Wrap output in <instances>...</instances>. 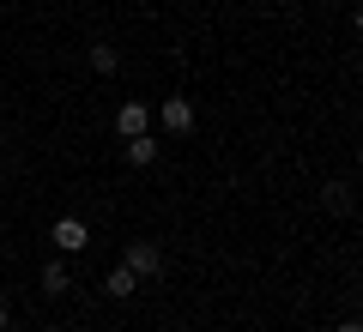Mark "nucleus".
Instances as JSON below:
<instances>
[{
  "label": "nucleus",
  "instance_id": "f257e3e1",
  "mask_svg": "<svg viewBox=\"0 0 363 332\" xmlns=\"http://www.w3.org/2000/svg\"><path fill=\"white\" fill-rule=\"evenodd\" d=\"M121 266H128L133 278H157V272H164V254H157V242H128Z\"/></svg>",
  "mask_w": 363,
  "mask_h": 332
},
{
  "label": "nucleus",
  "instance_id": "f03ea898",
  "mask_svg": "<svg viewBox=\"0 0 363 332\" xmlns=\"http://www.w3.org/2000/svg\"><path fill=\"white\" fill-rule=\"evenodd\" d=\"M157 127L164 133H194V103L188 97H164L157 103Z\"/></svg>",
  "mask_w": 363,
  "mask_h": 332
},
{
  "label": "nucleus",
  "instance_id": "7ed1b4c3",
  "mask_svg": "<svg viewBox=\"0 0 363 332\" xmlns=\"http://www.w3.org/2000/svg\"><path fill=\"white\" fill-rule=\"evenodd\" d=\"M49 242L61 248V254H85V248H91V230H85V217H61V224L49 230Z\"/></svg>",
  "mask_w": 363,
  "mask_h": 332
},
{
  "label": "nucleus",
  "instance_id": "20e7f679",
  "mask_svg": "<svg viewBox=\"0 0 363 332\" xmlns=\"http://www.w3.org/2000/svg\"><path fill=\"white\" fill-rule=\"evenodd\" d=\"M116 133H121V139L152 133V109H145V103H121V109H116Z\"/></svg>",
  "mask_w": 363,
  "mask_h": 332
},
{
  "label": "nucleus",
  "instance_id": "39448f33",
  "mask_svg": "<svg viewBox=\"0 0 363 332\" xmlns=\"http://www.w3.org/2000/svg\"><path fill=\"white\" fill-rule=\"evenodd\" d=\"M121 157H128L133 169H145V164H157V139H152V133H133V139L121 145Z\"/></svg>",
  "mask_w": 363,
  "mask_h": 332
},
{
  "label": "nucleus",
  "instance_id": "423d86ee",
  "mask_svg": "<svg viewBox=\"0 0 363 332\" xmlns=\"http://www.w3.org/2000/svg\"><path fill=\"white\" fill-rule=\"evenodd\" d=\"M133 290H140V278H133L128 266H116V272H109V278H104V296H116V302H128Z\"/></svg>",
  "mask_w": 363,
  "mask_h": 332
},
{
  "label": "nucleus",
  "instance_id": "0eeeda50",
  "mask_svg": "<svg viewBox=\"0 0 363 332\" xmlns=\"http://www.w3.org/2000/svg\"><path fill=\"white\" fill-rule=\"evenodd\" d=\"M43 296H67V260H49L43 266Z\"/></svg>",
  "mask_w": 363,
  "mask_h": 332
},
{
  "label": "nucleus",
  "instance_id": "6e6552de",
  "mask_svg": "<svg viewBox=\"0 0 363 332\" xmlns=\"http://www.w3.org/2000/svg\"><path fill=\"white\" fill-rule=\"evenodd\" d=\"M91 67H97V73H116V67H121V55L109 49V42H97V49H91Z\"/></svg>",
  "mask_w": 363,
  "mask_h": 332
},
{
  "label": "nucleus",
  "instance_id": "1a4fd4ad",
  "mask_svg": "<svg viewBox=\"0 0 363 332\" xmlns=\"http://www.w3.org/2000/svg\"><path fill=\"white\" fill-rule=\"evenodd\" d=\"M327 212H351V188L345 181H327Z\"/></svg>",
  "mask_w": 363,
  "mask_h": 332
},
{
  "label": "nucleus",
  "instance_id": "9d476101",
  "mask_svg": "<svg viewBox=\"0 0 363 332\" xmlns=\"http://www.w3.org/2000/svg\"><path fill=\"white\" fill-rule=\"evenodd\" d=\"M333 332H363V326H357V320H339V326H333Z\"/></svg>",
  "mask_w": 363,
  "mask_h": 332
},
{
  "label": "nucleus",
  "instance_id": "9b49d317",
  "mask_svg": "<svg viewBox=\"0 0 363 332\" xmlns=\"http://www.w3.org/2000/svg\"><path fill=\"white\" fill-rule=\"evenodd\" d=\"M6 320H13V314H6V302H0V332H6Z\"/></svg>",
  "mask_w": 363,
  "mask_h": 332
},
{
  "label": "nucleus",
  "instance_id": "f8f14e48",
  "mask_svg": "<svg viewBox=\"0 0 363 332\" xmlns=\"http://www.w3.org/2000/svg\"><path fill=\"white\" fill-rule=\"evenodd\" d=\"M43 332H61V326H43Z\"/></svg>",
  "mask_w": 363,
  "mask_h": 332
}]
</instances>
